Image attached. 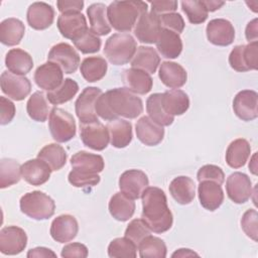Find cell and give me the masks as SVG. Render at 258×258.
<instances>
[{"label":"cell","instance_id":"obj_2","mask_svg":"<svg viewBox=\"0 0 258 258\" xmlns=\"http://www.w3.org/2000/svg\"><path fill=\"white\" fill-rule=\"evenodd\" d=\"M141 219L151 232L160 234L168 231L173 223L172 214L167 206L164 191L156 186H148L141 196Z\"/></svg>","mask_w":258,"mask_h":258},{"label":"cell","instance_id":"obj_11","mask_svg":"<svg viewBox=\"0 0 258 258\" xmlns=\"http://www.w3.org/2000/svg\"><path fill=\"white\" fill-rule=\"evenodd\" d=\"M27 245V235L22 228L7 226L0 231V252L4 255H17Z\"/></svg>","mask_w":258,"mask_h":258},{"label":"cell","instance_id":"obj_58","mask_svg":"<svg viewBox=\"0 0 258 258\" xmlns=\"http://www.w3.org/2000/svg\"><path fill=\"white\" fill-rule=\"evenodd\" d=\"M245 36L249 42H255L258 39V19L251 20L245 29Z\"/></svg>","mask_w":258,"mask_h":258},{"label":"cell","instance_id":"obj_56","mask_svg":"<svg viewBox=\"0 0 258 258\" xmlns=\"http://www.w3.org/2000/svg\"><path fill=\"white\" fill-rule=\"evenodd\" d=\"M149 4L151 5V12L157 15L172 13L177 9V1L173 0L150 1Z\"/></svg>","mask_w":258,"mask_h":258},{"label":"cell","instance_id":"obj_20","mask_svg":"<svg viewBox=\"0 0 258 258\" xmlns=\"http://www.w3.org/2000/svg\"><path fill=\"white\" fill-rule=\"evenodd\" d=\"M56 25L60 34L71 40H74L88 28L86 17L81 12L60 14L57 18Z\"/></svg>","mask_w":258,"mask_h":258},{"label":"cell","instance_id":"obj_50","mask_svg":"<svg viewBox=\"0 0 258 258\" xmlns=\"http://www.w3.org/2000/svg\"><path fill=\"white\" fill-rule=\"evenodd\" d=\"M197 178L199 182L203 180H212L222 185L225 180V173L223 169L217 165L206 164L199 169L197 173Z\"/></svg>","mask_w":258,"mask_h":258},{"label":"cell","instance_id":"obj_32","mask_svg":"<svg viewBox=\"0 0 258 258\" xmlns=\"http://www.w3.org/2000/svg\"><path fill=\"white\" fill-rule=\"evenodd\" d=\"M130 63L131 68L142 70L148 74H154L160 64V56L153 47L139 46Z\"/></svg>","mask_w":258,"mask_h":258},{"label":"cell","instance_id":"obj_38","mask_svg":"<svg viewBox=\"0 0 258 258\" xmlns=\"http://www.w3.org/2000/svg\"><path fill=\"white\" fill-rule=\"evenodd\" d=\"M46 96L40 91L34 92L28 99L26 104V111L28 116L36 122L46 121L49 111V106Z\"/></svg>","mask_w":258,"mask_h":258},{"label":"cell","instance_id":"obj_53","mask_svg":"<svg viewBox=\"0 0 258 258\" xmlns=\"http://www.w3.org/2000/svg\"><path fill=\"white\" fill-rule=\"evenodd\" d=\"M16 113L15 105L7 98L0 97V124L6 125L12 121Z\"/></svg>","mask_w":258,"mask_h":258},{"label":"cell","instance_id":"obj_44","mask_svg":"<svg viewBox=\"0 0 258 258\" xmlns=\"http://www.w3.org/2000/svg\"><path fill=\"white\" fill-rule=\"evenodd\" d=\"M108 255L111 258H135L137 256V246L127 237L116 238L108 246Z\"/></svg>","mask_w":258,"mask_h":258},{"label":"cell","instance_id":"obj_5","mask_svg":"<svg viewBox=\"0 0 258 258\" xmlns=\"http://www.w3.org/2000/svg\"><path fill=\"white\" fill-rule=\"evenodd\" d=\"M19 206L24 215L37 221L49 219L55 210L54 201L40 190L26 192L21 197Z\"/></svg>","mask_w":258,"mask_h":258},{"label":"cell","instance_id":"obj_28","mask_svg":"<svg viewBox=\"0 0 258 258\" xmlns=\"http://www.w3.org/2000/svg\"><path fill=\"white\" fill-rule=\"evenodd\" d=\"M156 48L165 58H176L182 50V41L178 33L162 28L156 41Z\"/></svg>","mask_w":258,"mask_h":258},{"label":"cell","instance_id":"obj_47","mask_svg":"<svg viewBox=\"0 0 258 258\" xmlns=\"http://www.w3.org/2000/svg\"><path fill=\"white\" fill-rule=\"evenodd\" d=\"M150 233L151 230L142 219H134L127 226L124 236L130 239L138 247L139 243L145 237L150 235Z\"/></svg>","mask_w":258,"mask_h":258},{"label":"cell","instance_id":"obj_12","mask_svg":"<svg viewBox=\"0 0 258 258\" xmlns=\"http://www.w3.org/2000/svg\"><path fill=\"white\" fill-rule=\"evenodd\" d=\"M161 30L159 15L147 11L137 20L134 26V35L142 43H156Z\"/></svg>","mask_w":258,"mask_h":258},{"label":"cell","instance_id":"obj_35","mask_svg":"<svg viewBox=\"0 0 258 258\" xmlns=\"http://www.w3.org/2000/svg\"><path fill=\"white\" fill-rule=\"evenodd\" d=\"M25 26L17 18H7L0 23V41L8 46L17 45L24 36Z\"/></svg>","mask_w":258,"mask_h":258},{"label":"cell","instance_id":"obj_43","mask_svg":"<svg viewBox=\"0 0 258 258\" xmlns=\"http://www.w3.org/2000/svg\"><path fill=\"white\" fill-rule=\"evenodd\" d=\"M141 258H164L166 257L167 249L164 241L158 237L148 235L137 247Z\"/></svg>","mask_w":258,"mask_h":258},{"label":"cell","instance_id":"obj_18","mask_svg":"<svg viewBox=\"0 0 258 258\" xmlns=\"http://www.w3.org/2000/svg\"><path fill=\"white\" fill-rule=\"evenodd\" d=\"M79 232V224L77 219L72 215L57 216L50 225V236L58 243H68L76 238Z\"/></svg>","mask_w":258,"mask_h":258},{"label":"cell","instance_id":"obj_7","mask_svg":"<svg viewBox=\"0 0 258 258\" xmlns=\"http://www.w3.org/2000/svg\"><path fill=\"white\" fill-rule=\"evenodd\" d=\"M80 136L83 143L97 151L104 150L110 142L109 132L106 126L100 121L91 123H80Z\"/></svg>","mask_w":258,"mask_h":258},{"label":"cell","instance_id":"obj_54","mask_svg":"<svg viewBox=\"0 0 258 258\" xmlns=\"http://www.w3.org/2000/svg\"><path fill=\"white\" fill-rule=\"evenodd\" d=\"M60 256L64 258H86L88 256V248L82 243H70L62 248Z\"/></svg>","mask_w":258,"mask_h":258},{"label":"cell","instance_id":"obj_26","mask_svg":"<svg viewBox=\"0 0 258 258\" xmlns=\"http://www.w3.org/2000/svg\"><path fill=\"white\" fill-rule=\"evenodd\" d=\"M106 127L109 132L110 143L112 146L116 148H124L129 145L133 137L132 124L129 121L116 118L110 120Z\"/></svg>","mask_w":258,"mask_h":258},{"label":"cell","instance_id":"obj_4","mask_svg":"<svg viewBox=\"0 0 258 258\" xmlns=\"http://www.w3.org/2000/svg\"><path fill=\"white\" fill-rule=\"evenodd\" d=\"M137 49L136 40L127 32L114 33L105 43L104 54L115 66H122L131 61Z\"/></svg>","mask_w":258,"mask_h":258},{"label":"cell","instance_id":"obj_21","mask_svg":"<svg viewBox=\"0 0 258 258\" xmlns=\"http://www.w3.org/2000/svg\"><path fill=\"white\" fill-rule=\"evenodd\" d=\"M49 165L40 158L29 159L21 165V174L26 182L31 185H41L45 183L51 173Z\"/></svg>","mask_w":258,"mask_h":258},{"label":"cell","instance_id":"obj_8","mask_svg":"<svg viewBox=\"0 0 258 258\" xmlns=\"http://www.w3.org/2000/svg\"><path fill=\"white\" fill-rule=\"evenodd\" d=\"M103 92L97 87H87L83 90L75 103V110L80 123H91L98 120L95 104Z\"/></svg>","mask_w":258,"mask_h":258},{"label":"cell","instance_id":"obj_39","mask_svg":"<svg viewBox=\"0 0 258 258\" xmlns=\"http://www.w3.org/2000/svg\"><path fill=\"white\" fill-rule=\"evenodd\" d=\"M37 157L45 161L52 171L59 170L67 162V152L62 146L50 143L40 149Z\"/></svg>","mask_w":258,"mask_h":258},{"label":"cell","instance_id":"obj_10","mask_svg":"<svg viewBox=\"0 0 258 258\" xmlns=\"http://www.w3.org/2000/svg\"><path fill=\"white\" fill-rule=\"evenodd\" d=\"M148 184L149 180L146 173L139 169L126 170L119 177L120 191L132 200L141 198Z\"/></svg>","mask_w":258,"mask_h":258},{"label":"cell","instance_id":"obj_22","mask_svg":"<svg viewBox=\"0 0 258 258\" xmlns=\"http://www.w3.org/2000/svg\"><path fill=\"white\" fill-rule=\"evenodd\" d=\"M135 130L138 140L147 146L159 144L164 137L163 127L152 121L148 116H143L137 121Z\"/></svg>","mask_w":258,"mask_h":258},{"label":"cell","instance_id":"obj_9","mask_svg":"<svg viewBox=\"0 0 258 258\" xmlns=\"http://www.w3.org/2000/svg\"><path fill=\"white\" fill-rule=\"evenodd\" d=\"M47 59L59 66L64 74L75 73L80 64L79 53L67 42H59L53 45L48 52Z\"/></svg>","mask_w":258,"mask_h":258},{"label":"cell","instance_id":"obj_14","mask_svg":"<svg viewBox=\"0 0 258 258\" xmlns=\"http://www.w3.org/2000/svg\"><path fill=\"white\" fill-rule=\"evenodd\" d=\"M226 191L229 199L235 204L246 203L252 196L250 177L240 171L231 173L226 181Z\"/></svg>","mask_w":258,"mask_h":258},{"label":"cell","instance_id":"obj_33","mask_svg":"<svg viewBox=\"0 0 258 258\" xmlns=\"http://www.w3.org/2000/svg\"><path fill=\"white\" fill-rule=\"evenodd\" d=\"M250 153L251 146L246 139H235L226 150V162L232 168H240L246 164Z\"/></svg>","mask_w":258,"mask_h":258},{"label":"cell","instance_id":"obj_27","mask_svg":"<svg viewBox=\"0 0 258 258\" xmlns=\"http://www.w3.org/2000/svg\"><path fill=\"white\" fill-rule=\"evenodd\" d=\"M161 105L168 115L172 117L179 116L188 110L189 99L181 90H168L161 95Z\"/></svg>","mask_w":258,"mask_h":258},{"label":"cell","instance_id":"obj_36","mask_svg":"<svg viewBox=\"0 0 258 258\" xmlns=\"http://www.w3.org/2000/svg\"><path fill=\"white\" fill-rule=\"evenodd\" d=\"M91 29L97 35H106L111 31V25L107 17V7L103 3H94L87 9Z\"/></svg>","mask_w":258,"mask_h":258},{"label":"cell","instance_id":"obj_57","mask_svg":"<svg viewBox=\"0 0 258 258\" xmlns=\"http://www.w3.org/2000/svg\"><path fill=\"white\" fill-rule=\"evenodd\" d=\"M58 11L62 13L69 12H81L84 7V1L82 0H59L56 2Z\"/></svg>","mask_w":258,"mask_h":258},{"label":"cell","instance_id":"obj_6","mask_svg":"<svg viewBox=\"0 0 258 258\" xmlns=\"http://www.w3.org/2000/svg\"><path fill=\"white\" fill-rule=\"evenodd\" d=\"M48 128L50 134L56 142L63 143L73 139L76 135V122L68 111L53 107L48 117Z\"/></svg>","mask_w":258,"mask_h":258},{"label":"cell","instance_id":"obj_46","mask_svg":"<svg viewBox=\"0 0 258 258\" xmlns=\"http://www.w3.org/2000/svg\"><path fill=\"white\" fill-rule=\"evenodd\" d=\"M181 9L185 13L188 21L192 24H201L208 18V11L202 0H189L181 2Z\"/></svg>","mask_w":258,"mask_h":258},{"label":"cell","instance_id":"obj_42","mask_svg":"<svg viewBox=\"0 0 258 258\" xmlns=\"http://www.w3.org/2000/svg\"><path fill=\"white\" fill-rule=\"evenodd\" d=\"M21 174V165L13 158H2L0 161V187L5 188L17 183Z\"/></svg>","mask_w":258,"mask_h":258},{"label":"cell","instance_id":"obj_23","mask_svg":"<svg viewBox=\"0 0 258 258\" xmlns=\"http://www.w3.org/2000/svg\"><path fill=\"white\" fill-rule=\"evenodd\" d=\"M198 194L202 207L211 212L218 210L224 202V191L222 186L212 180L200 181Z\"/></svg>","mask_w":258,"mask_h":258},{"label":"cell","instance_id":"obj_55","mask_svg":"<svg viewBox=\"0 0 258 258\" xmlns=\"http://www.w3.org/2000/svg\"><path fill=\"white\" fill-rule=\"evenodd\" d=\"M243 46L244 44L236 45L229 55V63L231 68L237 72H248L243 59Z\"/></svg>","mask_w":258,"mask_h":258},{"label":"cell","instance_id":"obj_37","mask_svg":"<svg viewBox=\"0 0 258 258\" xmlns=\"http://www.w3.org/2000/svg\"><path fill=\"white\" fill-rule=\"evenodd\" d=\"M108 64L102 56L86 57L80 67L83 78L89 83H95L102 80L107 73Z\"/></svg>","mask_w":258,"mask_h":258},{"label":"cell","instance_id":"obj_13","mask_svg":"<svg viewBox=\"0 0 258 258\" xmlns=\"http://www.w3.org/2000/svg\"><path fill=\"white\" fill-rule=\"evenodd\" d=\"M1 90L14 101L24 100L31 91L30 81L24 76L14 75L8 71H4L0 78Z\"/></svg>","mask_w":258,"mask_h":258},{"label":"cell","instance_id":"obj_24","mask_svg":"<svg viewBox=\"0 0 258 258\" xmlns=\"http://www.w3.org/2000/svg\"><path fill=\"white\" fill-rule=\"evenodd\" d=\"M122 79L127 89L134 94L145 95L152 89L153 80L150 74L142 70L134 68L127 69L123 72Z\"/></svg>","mask_w":258,"mask_h":258},{"label":"cell","instance_id":"obj_48","mask_svg":"<svg viewBox=\"0 0 258 258\" xmlns=\"http://www.w3.org/2000/svg\"><path fill=\"white\" fill-rule=\"evenodd\" d=\"M68 179L69 182L76 187H86L98 184L101 178L98 173H87L73 168L69 173Z\"/></svg>","mask_w":258,"mask_h":258},{"label":"cell","instance_id":"obj_30","mask_svg":"<svg viewBox=\"0 0 258 258\" xmlns=\"http://www.w3.org/2000/svg\"><path fill=\"white\" fill-rule=\"evenodd\" d=\"M5 66L10 73L24 76L32 70L33 60L27 51L21 48H12L6 53Z\"/></svg>","mask_w":258,"mask_h":258},{"label":"cell","instance_id":"obj_19","mask_svg":"<svg viewBox=\"0 0 258 258\" xmlns=\"http://www.w3.org/2000/svg\"><path fill=\"white\" fill-rule=\"evenodd\" d=\"M26 19L31 28L44 30L52 24L54 20V10L51 5L45 2H34L27 9Z\"/></svg>","mask_w":258,"mask_h":258},{"label":"cell","instance_id":"obj_29","mask_svg":"<svg viewBox=\"0 0 258 258\" xmlns=\"http://www.w3.org/2000/svg\"><path fill=\"white\" fill-rule=\"evenodd\" d=\"M168 189L174 201L180 205L190 204L196 197V184L188 176L180 175L173 178Z\"/></svg>","mask_w":258,"mask_h":258},{"label":"cell","instance_id":"obj_17","mask_svg":"<svg viewBox=\"0 0 258 258\" xmlns=\"http://www.w3.org/2000/svg\"><path fill=\"white\" fill-rule=\"evenodd\" d=\"M34 82L38 88L47 92L52 91L63 82V72L59 66L47 60L36 69Z\"/></svg>","mask_w":258,"mask_h":258},{"label":"cell","instance_id":"obj_34","mask_svg":"<svg viewBox=\"0 0 258 258\" xmlns=\"http://www.w3.org/2000/svg\"><path fill=\"white\" fill-rule=\"evenodd\" d=\"M108 207L111 216L120 222L128 221L135 212L134 200L128 198L121 191L111 197Z\"/></svg>","mask_w":258,"mask_h":258},{"label":"cell","instance_id":"obj_51","mask_svg":"<svg viewBox=\"0 0 258 258\" xmlns=\"http://www.w3.org/2000/svg\"><path fill=\"white\" fill-rule=\"evenodd\" d=\"M161 27L164 29H168L174 31L176 33H180L184 29V21L182 16L179 13H167L159 15Z\"/></svg>","mask_w":258,"mask_h":258},{"label":"cell","instance_id":"obj_31","mask_svg":"<svg viewBox=\"0 0 258 258\" xmlns=\"http://www.w3.org/2000/svg\"><path fill=\"white\" fill-rule=\"evenodd\" d=\"M71 165L73 168L83 172L99 173L103 171L105 162L101 155L81 150L72 156Z\"/></svg>","mask_w":258,"mask_h":258},{"label":"cell","instance_id":"obj_59","mask_svg":"<svg viewBox=\"0 0 258 258\" xmlns=\"http://www.w3.org/2000/svg\"><path fill=\"white\" fill-rule=\"evenodd\" d=\"M28 258H32V257H56V254L45 247H36L33 249H30L27 252L26 255Z\"/></svg>","mask_w":258,"mask_h":258},{"label":"cell","instance_id":"obj_1","mask_svg":"<svg viewBox=\"0 0 258 258\" xmlns=\"http://www.w3.org/2000/svg\"><path fill=\"white\" fill-rule=\"evenodd\" d=\"M95 110L99 117L107 121L118 117L135 119L143 112V103L127 88H115L99 96Z\"/></svg>","mask_w":258,"mask_h":258},{"label":"cell","instance_id":"obj_61","mask_svg":"<svg viewBox=\"0 0 258 258\" xmlns=\"http://www.w3.org/2000/svg\"><path fill=\"white\" fill-rule=\"evenodd\" d=\"M194 256H199L198 253H196L195 251L190 250V249H186V248H180L177 249L174 253H172L171 257H194Z\"/></svg>","mask_w":258,"mask_h":258},{"label":"cell","instance_id":"obj_40","mask_svg":"<svg viewBox=\"0 0 258 258\" xmlns=\"http://www.w3.org/2000/svg\"><path fill=\"white\" fill-rule=\"evenodd\" d=\"M161 93L150 95L146 101V111L149 118L160 126H169L174 121V117L168 115L161 105Z\"/></svg>","mask_w":258,"mask_h":258},{"label":"cell","instance_id":"obj_25","mask_svg":"<svg viewBox=\"0 0 258 258\" xmlns=\"http://www.w3.org/2000/svg\"><path fill=\"white\" fill-rule=\"evenodd\" d=\"M158 77L162 84L170 89L181 88L187 80V74L183 67L173 61L161 62L158 71Z\"/></svg>","mask_w":258,"mask_h":258},{"label":"cell","instance_id":"obj_49","mask_svg":"<svg viewBox=\"0 0 258 258\" xmlns=\"http://www.w3.org/2000/svg\"><path fill=\"white\" fill-rule=\"evenodd\" d=\"M258 215L256 210L250 209L247 210L241 219V228L244 233L253 241L257 242L258 240V226H257Z\"/></svg>","mask_w":258,"mask_h":258},{"label":"cell","instance_id":"obj_60","mask_svg":"<svg viewBox=\"0 0 258 258\" xmlns=\"http://www.w3.org/2000/svg\"><path fill=\"white\" fill-rule=\"evenodd\" d=\"M202 2L208 12H214L220 9L225 4L224 1H216V0H202Z\"/></svg>","mask_w":258,"mask_h":258},{"label":"cell","instance_id":"obj_52","mask_svg":"<svg viewBox=\"0 0 258 258\" xmlns=\"http://www.w3.org/2000/svg\"><path fill=\"white\" fill-rule=\"evenodd\" d=\"M258 42H249L243 46V59L248 71L258 68Z\"/></svg>","mask_w":258,"mask_h":258},{"label":"cell","instance_id":"obj_45","mask_svg":"<svg viewBox=\"0 0 258 258\" xmlns=\"http://www.w3.org/2000/svg\"><path fill=\"white\" fill-rule=\"evenodd\" d=\"M76 48H78L82 53H95L101 48V38L97 35L91 28H87L78 37L72 40Z\"/></svg>","mask_w":258,"mask_h":258},{"label":"cell","instance_id":"obj_16","mask_svg":"<svg viewBox=\"0 0 258 258\" xmlns=\"http://www.w3.org/2000/svg\"><path fill=\"white\" fill-rule=\"evenodd\" d=\"M208 40L218 46H228L235 38V28L233 24L224 18L212 19L206 28Z\"/></svg>","mask_w":258,"mask_h":258},{"label":"cell","instance_id":"obj_3","mask_svg":"<svg viewBox=\"0 0 258 258\" xmlns=\"http://www.w3.org/2000/svg\"><path fill=\"white\" fill-rule=\"evenodd\" d=\"M147 12V3L143 1H114L107 7L110 25L117 31H130L139 17Z\"/></svg>","mask_w":258,"mask_h":258},{"label":"cell","instance_id":"obj_15","mask_svg":"<svg viewBox=\"0 0 258 258\" xmlns=\"http://www.w3.org/2000/svg\"><path fill=\"white\" fill-rule=\"evenodd\" d=\"M233 110L243 121H252L258 117V94L253 90L240 91L233 100Z\"/></svg>","mask_w":258,"mask_h":258},{"label":"cell","instance_id":"obj_62","mask_svg":"<svg viewBox=\"0 0 258 258\" xmlns=\"http://www.w3.org/2000/svg\"><path fill=\"white\" fill-rule=\"evenodd\" d=\"M257 152H255L251 158V161L249 163V170L253 173V174H257Z\"/></svg>","mask_w":258,"mask_h":258},{"label":"cell","instance_id":"obj_41","mask_svg":"<svg viewBox=\"0 0 258 258\" xmlns=\"http://www.w3.org/2000/svg\"><path fill=\"white\" fill-rule=\"evenodd\" d=\"M79 91L78 83L70 78L63 80L61 85L56 89L46 93L48 102L52 105H59L71 101Z\"/></svg>","mask_w":258,"mask_h":258}]
</instances>
